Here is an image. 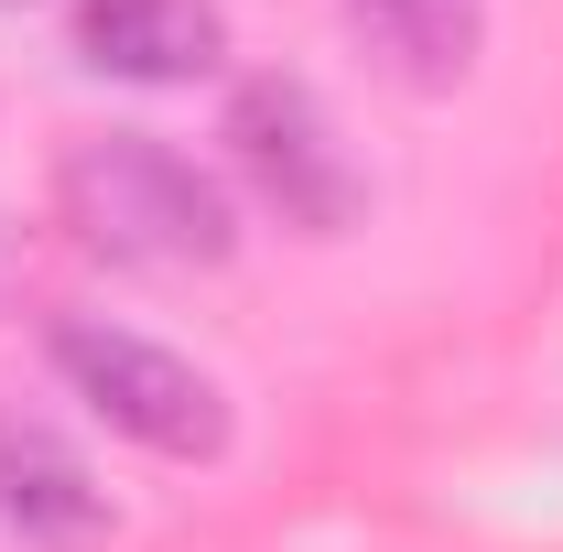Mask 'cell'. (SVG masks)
Masks as SVG:
<instances>
[{"instance_id": "6da1fadb", "label": "cell", "mask_w": 563, "mask_h": 552, "mask_svg": "<svg viewBox=\"0 0 563 552\" xmlns=\"http://www.w3.org/2000/svg\"><path fill=\"white\" fill-rule=\"evenodd\" d=\"M55 217L76 250L120 261V272H228L239 261V207L196 152L152 131H98L55 163Z\"/></svg>"}, {"instance_id": "7a4b0ae2", "label": "cell", "mask_w": 563, "mask_h": 552, "mask_svg": "<svg viewBox=\"0 0 563 552\" xmlns=\"http://www.w3.org/2000/svg\"><path fill=\"white\" fill-rule=\"evenodd\" d=\"M55 379H66L109 433H131L141 455H174V466H217L228 455V390H217L196 357H174L141 325H109V314H55Z\"/></svg>"}, {"instance_id": "3957f363", "label": "cell", "mask_w": 563, "mask_h": 552, "mask_svg": "<svg viewBox=\"0 0 563 552\" xmlns=\"http://www.w3.org/2000/svg\"><path fill=\"white\" fill-rule=\"evenodd\" d=\"M228 163L250 174V196L292 239H347L368 217V174L303 76H239L228 87Z\"/></svg>"}, {"instance_id": "277c9868", "label": "cell", "mask_w": 563, "mask_h": 552, "mask_svg": "<svg viewBox=\"0 0 563 552\" xmlns=\"http://www.w3.org/2000/svg\"><path fill=\"white\" fill-rule=\"evenodd\" d=\"M0 531L33 552H98L120 531V498L98 487V466L22 401H0Z\"/></svg>"}, {"instance_id": "5b68a950", "label": "cell", "mask_w": 563, "mask_h": 552, "mask_svg": "<svg viewBox=\"0 0 563 552\" xmlns=\"http://www.w3.org/2000/svg\"><path fill=\"white\" fill-rule=\"evenodd\" d=\"M76 66L120 87H207L228 66L217 0H76Z\"/></svg>"}, {"instance_id": "8992f818", "label": "cell", "mask_w": 563, "mask_h": 552, "mask_svg": "<svg viewBox=\"0 0 563 552\" xmlns=\"http://www.w3.org/2000/svg\"><path fill=\"white\" fill-rule=\"evenodd\" d=\"M347 22L379 55V76L412 98H455L488 55V0H347Z\"/></svg>"}, {"instance_id": "52a82bcc", "label": "cell", "mask_w": 563, "mask_h": 552, "mask_svg": "<svg viewBox=\"0 0 563 552\" xmlns=\"http://www.w3.org/2000/svg\"><path fill=\"white\" fill-rule=\"evenodd\" d=\"M11 292H22V228L0 217V303H11Z\"/></svg>"}, {"instance_id": "ba28073f", "label": "cell", "mask_w": 563, "mask_h": 552, "mask_svg": "<svg viewBox=\"0 0 563 552\" xmlns=\"http://www.w3.org/2000/svg\"><path fill=\"white\" fill-rule=\"evenodd\" d=\"M0 11H11V0H0Z\"/></svg>"}]
</instances>
